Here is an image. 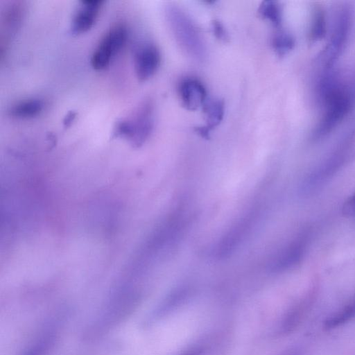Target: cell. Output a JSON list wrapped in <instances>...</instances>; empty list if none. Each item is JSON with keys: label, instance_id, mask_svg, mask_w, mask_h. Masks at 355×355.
Here are the masks:
<instances>
[{"label": "cell", "instance_id": "cell-13", "mask_svg": "<svg viewBox=\"0 0 355 355\" xmlns=\"http://www.w3.org/2000/svg\"><path fill=\"white\" fill-rule=\"evenodd\" d=\"M258 13L261 17L269 21L275 26L279 27L281 26L282 10L277 1L272 0L262 1L258 8Z\"/></svg>", "mask_w": 355, "mask_h": 355}, {"label": "cell", "instance_id": "cell-16", "mask_svg": "<svg viewBox=\"0 0 355 355\" xmlns=\"http://www.w3.org/2000/svg\"><path fill=\"white\" fill-rule=\"evenodd\" d=\"M211 30L214 36L219 40L226 42L229 40L228 33L223 24L218 19L211 21Z\"/></svg>", "mask_w": 355, "mask_h": 355}, {"label": "cell", "instance_id": "cell-10", "mask_svg": "<svg viewBox=\"0 0 355 355\" xmlns=\"http://www.w3.org/2000/svg\"><path fill=\"white\" fill-rule=\"evenodd\" d=\"M43 109V103L39 99H27L17 103L9 110V114L16 118L27 119L38 115Z\"/></svg>", "mask_w": 355, "mask_h": 355}, {"label": "cell", "instance_id": "cell-9", "mask_svg": "<svg viewBox=\"0 0 355 355\" xmlns=\"http://www.w3.org/2000/svg\"><path fill=\"white\" fill-rule=\"evenodd\" d=\"M314 300V292H309L287 311L282 325L284 332L289 333L298 327L310 311Z\"/></svg>", "mask_w": 355, "mask_h": 355}, {"label": "cell", "instance_id": "cell-5", "mask_svg": "<svg viewBox=\"0 0 355 355\" xmlns=\"http://www.w3.org/2000/svg\"><path fill=\"white\" fill-rule=\"evenodd\" d=\"M161 62L159 49L153 44L146 43L136 51L134 59L135 71L137 78L145 81L157 71Z\"/></svg>", "mask_w": 355, "mask_h": 355}, {"label": "cell", "instance_id": "cell-7", "mask_svg": "<svg viewBox=\"0 0 355 355\" xmlns=\"http://www.w3.org/2000/svg\"><path fill=\"white\" fill-rule=\"evenodd\" d=\"M103 3L102 0L80 1L72 19L71 33L80 34L89 30L95 23Z\"/></svg>", "mask_w": 355, "mask_h": 355}, {"label": "cell", "instance_id": "cell-18", "mask_svg": "<svg viewBox=\"0 0 355 355\" xmlns=\"http://www.w3.org/2000/svg\"><path fill=\"white\" fill-rule=\"evenodd\" d=\"M76 116V113L73 111H70L67 113L63 120V124L65 127L69 126L74 121Z\"/></svg>", "mask_w": 355, "mask_h": 355}, {"label": "cell", "instance_id": "cell-12", "mask_svg": "<svg viewBox=\"0 0 355 355\" xmlns=\"http://www.w3.org/2000/svg\"><path fill=\"white\" fill-rule=\"evenodd\" d=\"M23 13L24 6L20 1L15 2L6 8L2 20L6 32L11 33L15 31L21 20Z\"/></svg>", "mask_w": 355, "mask_h": 355}, {"label": "cell", "instance_id": "cell-17", "mask_svg": "<svg viewBox=\"0 0 355 355\" xmlns=\"http://www.w3.org/2000/svg\"><path fill=\"white\" fill-rule=\"evenodd\" d=\"M343 211L346 214L355 215V193L345 202Z\"/></svg>", "mask_w": 355, "mask_h": 355}, {"label": "cell", "instance_id": "cell-20", "mask_svg": "<svg viewBox=\"0 0 355 355\" xmlns=\"http://www.w3.org/2000/svg\"><path fill=\"white\" fill-rule=\"evenodd\" d=\"M282 355H300V352L297 349H291L285 352Z\"/></svg>", "mask_w": 355, "mask_h": 355}, {"label": "cell", "instance_id": "cell-4", "mask_svg": "<svg viewBox=\"0 0 355 355\" xmlns=\"http://www.w3.org/2000/svg\"><path fill=\"white\" fill-rule=\"evenodd\" d=\"M128 121L130 125L128 141L133 147L139 148L149 138L153 129L154 111L152 101H143Z\"/></svg>", "mask_w": 355, "mask_h": 355}, {"label": "cell", "instance_id": "cell-3", "mask_svg": "<svg viewBox=\"0 0 355 355\" xmlns=\"http://www.w3.org/2000/svg\"><path fill=\"white\" fill-rule=\"evenodd\" d=\"M128 38V31L123 24L112 26L101 38L92 53L91 64L96 70L106 68L113 57L123 47Z\"/></svg>", "mask_w": 355, "mask_h": 355}, {"label": "cell", "instance_id": "cell-11", "mask_svg": "<svg viewBox=\"0 0 355 355\" xmlns=\"http://www.w3.org/2000/svg\"><path fill=\"white\" fill-rule=\"evenodd\" d=\"M355 318V296L343 308L330 315L324 322V327L331 329Z\"/></svg>", "mask_w": 355, "mask_h": 355}, {"label": "cell", "instance_id": "cell-14", "mask_svg": "<svg viewBox=\"0 0 355 355\" xmlns=\"http://www.w3.org/2000/svg\"><path fill=\"white\" fill-rule=\"evenodd\" d=\"M294 45V38L284 31H277L272 38V48L279 56L285 55L293 49Z\"/></svg>", "mask_w": 355, "mask_h": 355}, {"label": "cell", "instance_id": "cell-2", "mask_svg": "<svg viewBox=\"0 0 355 355\" xmlns=\"http://www.w3.org/2000/svg\"><path fill=\"white\" fill-rule=\"evenodd\" d=\"M327 110L318 128L323 135L330 131L348 113L352 105L349 95L332 85L323 89Z\"/></svg>", "mask_w": 355, "mask_h": 355}, {"label": "cell", "instance_id": "cell-19", "mask_svg": "<svg viewBox=\"0 0 355 355\" xmlns=\"http://www.w3.org/2000/svg\"><path fill=\"white\" fill-rule=\"evenodd\" d=\"M202 351L203 350L200 347H192L187 349L180 355H202Z\"/></svg>", "mask_w": 355, "mask_h": 355}, {"label": "cell", "instance_id": "cell-6", "mask_svg": "<svg viewBox=\"0 0 355 355\" xmlns=\"http://www.w3.org/2000/svg\"><path fill=\"white\" fill-rule=\"evenodd\" d=\"M180 99L188 110L195 111L202 107L207 99V89L198 78L187 77L181 80L178 87Z\"/></svg>", "mask_w": 355, "mask_h": 355}, {"label": "cell", "instance_id": "cell-15", "mask_svg": "<svg viewBox=\"0 0 355 355\" xmlns=\"http://www.w3.org/2000/svg\"><path fill=\"white\" fill-rule=\"evenodd\" d=\"M311 33L314 40H321L326 35L325 15L320 8L315 10Z\"/></svg>", "mask_w": 355, "mask_h": 355}, {"label": "cell", "instance_id": "cell-1", "mask_svg": "<svg viewBox=\"0 0 355 355\" xmlns=\"http://www.w3.org/2000/svg\"><path fill=\"white\" fill-rule=\"evenodd\" d=\"M166 17L172 33L180 47L195 60L202 61L207 48L197 26L190 17L176 6H169Z\"/></svg>", "mask_w": 355, "mask_h": 355}, {"label": "cell", "instance_id": "cell-8", "mask_svg": "<svg viewBox=\"0 0 355 355\" xmlns=\"http://www.w3.org/2000/svg\"><path fill=\"white\" fill-rule=\"evenodd\" d=\"M206 124L195 128L196 132L202 137L209 139L211 131L222 121L225 113L223 100L214 98L207 100L202 106Z\"/></svg>", "mask_w": 355, "mask_h": 355}]
</instances>
